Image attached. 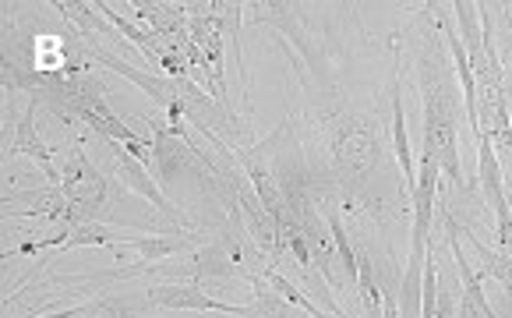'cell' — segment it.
Here are the masks:
<instances>
[{"instance_id": "obj_9", "label": "cell", "mask_w": 512, "mask_h": 318, "mask_svg": "<svg viewBox=\"0 0 512 318\" xmlns=\"http://www.w3.org/2000/svg\"><path fill=\"white\" fill-rule=\"evenodd\" d=\"M124 244L138 251V262L163 265V258L191 248L195 237H191L188 230H181V234H124Z\"/></svg>"}, {"instance_id": "obj_12", "label": "cell", "mask_w": 512, "mask_h": 318, "mask_svg": "<svg viewBox=\"0 0 512 318\" xmlns=\"http://www.w3.org/2000/svg\"><path fill=\"white\" fill-rule=\"evenodd\" d=\"M265 280H269L272 287L279 290V294L287 297L290 304H297V308H301V311H304V315H308V318H347V315H332V311H325L322 304H315V301H311L308 294H301V290H297L294 283L287 280V276H279L276 269H269V273H265Z\"/></svg>"}, {"instance_id": "obj_8", "label": "cell", "mask_w": 512, "mask_h": 318, "mask_svg": "<svg viewBox=\"0 0 512 318\" xmlns=\"http://www.w3.org/2000/svg\"><path fill=\"white\" fill-rule=\"evenodd\" d=\"M392 149H396V159H400L403 188H407V198H414V191H417V159H414V152H410L407 114H403L400 85H392Z\"/></svg>"}, {"instance_id": "obj_1", "label": "cell", "mask_w": 512, "mask_h": 318, "mask_svg": "<svg viewBox=\"0 0 512 318\" xmlns=\"http://www.w3.org/2000/svg\"><path fill=\"white\" fill-rule=\"evenodd\" d=\"M438 39L431 36L428 50L421 57V103H424V149L438 159L442 174L456 184V191H467L460 167V128H456V82L449 75V61L438 50Z\"/></svg>"}, {"instance_id": "obj_2", "label": "cell", "mask_w": 512, "mask_h": 318, "mask_svg": "<svg viewBox=\"0 0 512 318\" xmlns=\"http://www.w3.org/2000/svg\"><path fill=\"white\" fill-rule=\"evenodd\" d=\"M329 159L339 184H364L382 163V138L368 117H329Z\"/></svg>"}, {"instance_id": "obj_7", "label": "cell", "mask_w": 512, "mask_h": 318, "mask_svg": "<svg viewBox=\"0 0 512 318\" xmlns=\"http://www.w3.org/2000/svg\"><path fill=\"white\" fill-rule=\"evenodd\" d=\"M8 152H11V156H29L32 163H36V167L43 170L46 184L61 188L64 177L57 174V167H53V149H46V142L39 138V128H36V117H32V110L22 117V121H18L15 138H11V149Z\"/></svg>"}, {"instance_id": "obj_11", "label": "cell", "mask_w": 512, "mask_h": 318, "mask_svg": "<svg viewBox=\"0 0 512 318\" xmlns=\"http://www.w3.org/2000/svg\"><path fill=\"white\" fill-rule=\"evenodd\" d=\"M460 234L467 237V241H470V248L477 251V258H481V273L495 276V280L502 283V287L512 294V255H505V251L488 248V244H484L481 237H477L474 230H467V227H460Z\"/></svg>"}, {"instance_id": "obj_10", "label": "cell", "mask_w": 512, "mask_h": 318, "mask_svg": "<svg viewBox=\"0 0 512 318\" xmlns=\"http://www.w3.org/2000/svg\"><path fill=\"white\" fill-rule=\"evenodd\" d=\"M142 311H152L149 290L145 294H117V297H99V301H85V311L78 318H138Z\"/></svg>"}, {"instance_id": "obj_3", "label": "cell", "mask_w": 512, "mask_h": 318, "mask_svg": "<svg viewBox=\"0 0 512 318\" xmlns=\"http://www.w3.org/2000/svg\"><path fill=\"white\" fill-rule=\"evenodd\" d=\"M61 177H64L61 191L68 195V202L82 212L85 220H96V212L103 209V202H106V177L92 167L89 156H85L78 145H71V156H68V163H64Z\"/></svg>"}, {"instance_id": "obj_5", "label": "cell", "mask_w": 512, "mask_h": 318, "mask_svg": "<svg viewBox=\"0 0 512 318\" xmlns=\"http://www.w3.org/2000/svg\"><path fill=\"white\" fill-rule=\"evenodd\" d=\"M152 308H170V311H216V315H234L248 318V304H226L205 294L202 283H156L149 287Z\"/></svg>"}, {"instance_id": "obj_4", "label": "cell", "mask_w": 512, "mask_h": 318, "mask_svg": "<svg viewBox=\"0 0 512 318\" xmlns=\"http://www.w3.org/2000/svg\"><path fill=\"white\" fill-rule=\"evenodd\" d=\"M442 223H445V241H449V251H452V262H456V273H460V308H456V318H498L491 311L488 297H484V283H481V273H474L463 255V244H460V223H456V212L445 205L442 209Z\"/></svg>"}, {"instance_id": "obj_6", "label": "cell", "mask_w": 512, "mask_h": 318, "mask_svg": "<svg viewBox=\"0 0 512 318\" xmlns=\"http://www.w3.org/2000/svg\"><path fill=\"white\" fill-rule=\"evenodd\" d=\"M110 145V159H113V170H117V177H121V184H128L135 195L149 198L152 205H156L163 216H170L174 223H181V212H177V205L166 202V195L159 191V184L152 181V174L145 170V163L138 156H131L128 145L124 142H106Z\"/></svg>"}, {"instance_id": "obj_13", "label": "cell", "mask_w": 512, "mask_h": 318, "mask_svg": "<svg viewBox=\"0 0 512 318\" xmlns=\"http://www.w3.org/2000/svg\"><path fill=\"white\" fill-rule=\"evenodd\" d=\"M85 311V304H75V308H64V311H50V315L43 318H78Z\"/></svg>"}]
</instances>
